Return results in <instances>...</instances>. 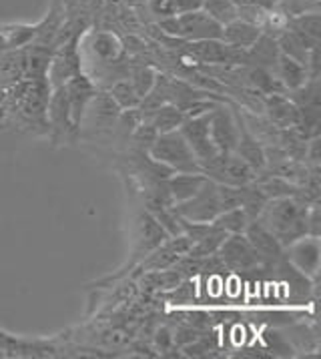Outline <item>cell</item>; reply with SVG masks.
<instances>
[{"mask_svg": "<svg viewBox=\"0 0 321 359\" xmlns=\"http://www.w3.org/2000/svg\"><path fill=\"white\" fill-rule=\"evenodd\" d=\"M237 8H251V11H261V13H273L278 0H233Z\"/></svg>", "mask_w": 321, "mask_h": 359, "instance_id": "30", "label": "cell"}, {"mask_svg": "<svg viewBox=\"0 0 321 359\" xmlns=\"http://www.w3.org/2000/svg\"><path fill=\"white\" fill-rule=\"evenodd\" d=\"M146 153L149 157L171 167L175 172H201L199 161L179 129L159 133Z\"/></svg>", "mask_w": 321, "mask_h": 359, "instance_id": "3", "label": "cell"}, {"mask_svg": "<svg viewBox=\"0 0 321 359\" xmlns=\"http://www.w3.org/2000/svg\"><path fill=\"white\" fill-rule=\"evenodd\" d=\"M217 257L221 259L223 267L231 271H257L259 267H263L261 259L253 251L243 233L227 235V239L221 243L217 251Z\"/></svg>", "mask_w": 321, "mask_h": 359, "instance_id": "7", "label": "cell"}, {"mask_svg": "<svg viewBox=\"0 0 321 359\" xmlns=\"http://www.w3.org/2000/svg\"><path fill=\"white\" fill-rule=\"evenodd\" d=\"M285 29L295 30L313 43H321V16L317 13H307V15L287 18Z\"/></svg>", "mask_w": 321, "mask_h": 359, "instance_id": "21", "label": "cell"}, {"mask_svg": "<svg viewBox=\"0 0 321 359\" xmlns=\"http://www.w3.org/2000/svg\"><path fill=\"white\" fill-rule=\"evenodd\" d=\"M6 50V44H4V39H2V32H0V55Z\"/></svg>", "mask_w": 321, "mask_h": 359, "instance_id": "34", "label": "cell"}, {"mask_svg": "<svg viewBox=\"0 0 321 359\" xmlns=\"http://www.w3.org/2000/svg\"><path fill=\"white\" fill-rule=\"evenodd\" d=\"M159 29L179 41L197 43V41H221L223 25H219L215 18H211L203 8H199V11H191L183 15L160 18Z\"/></svg>", "mask_w": 321, "mask_h": 359, "instance_id": "2", "label": "cell"}, {"mask_svg": "<svg viewBox=\"0 0 321 359\" xmlns=\"http://www.w3.org/2000/svg\"><path fill=\"white\" fill-rule=\"evenodd\" d=\"M90 46H93L95 55L102 58V60H115V58H118L121 48H123L121 41L113 32H99V34H95Z\"/></svg>", "mask_w": 321, "mask_h": 359, "instance_id": "24", "label": "cell"}, {"mask_svg": "<svg viewBox=\"0 0 321 359\" xmlns=\"http://www.w3.org/2000/svg\"><path fill=\"white\" fill-rule=\"evenodd\" d=\"M209 127H211V139H213L215 149L219 153H233L237 147L239 129H237L235 113L227 107V102H219L211 111Z\"/></svg>", "mask_w": 321, "mask_h": 359, "instance_id": "9", "label": "cell"}, {"mask_svg": "<svg viewBox=\"0 0 321 359\" xmlns=\"http://www.w3.org/2000/svg\"><path fill=\"white\" fill-rule=\"evenodd\" d=\"M263 111L279 129H295L299 125V109L285 93L263 95Z\"/></svg>", "mask_w": 321, "mask_h": 359, "instance_id": "15", "label": "cell"}, {"mask_svg": "<svg viewBox=\"0 0 321 359\" xmlns=\"http://www.w3.org/2000/svg\"><path fill=\"white\" fill-rule=\"evenodd\" d=\"M285 259L292 263L297 271H301L307 277L317 279V271H320V257H321V247L320 237H301L297 241H293L292 245H287L283 249Z\"/></svg>", "mask_w": 321, "mask_h": 359, "instance_id": "10", "label": "cell"}, {"mask_svg": "<svg viewBox=\"0 0 321 359\" xmlns=\"http://www.w3.org/2000/svg\"><path fill=\"white\" fill-rule=\"evenodd\" d=\"M111 99L117 102L121 111H131V109H139L141 104V97L137 95V90L132 88L129 81H121L117 85H113V88L109 90Z\"/></svg>", "mask_w": 321, "mask_h": 359, "instance_id": "25", "label": "cell"}, {"mask_svg": "<svg viewBox=\"0 0 321 359\" xmlns=\"http://www.w3.org/2000/svg\"><path fill=\"white\" fill-rule=\"evenodd\" d=\"M235 121H237V129H239V137H237V147H235V155L241 157L253 171L263 172L265 171V165H267V158H265V149L261 147V143L257 141V137L249 130V127L245 125L243 116L239 111H233Z\"/></svg>", "mask_w": 321, "mask_h": 359, "instance_id": "14", "label": "cell"}, {"mask_svg": "<svg viewBox=\"0 0 321 359\" xmlns=\"http://www.w3.org/2000/svg\"><path fill=\"white\" fill-rule=\"evenodd\" d=\"M251 223L249 215L241 209V207H235V209H229V211H223L217 215V219L213 221V225H217L223 231H227L229 235L231 233H245L247 225Z\"/></svg>", "mask_w": 321, "mask_h": 359, "instance_id": "23", "label": "cell"}, {"mask_svg": "<svg viewBox=\"0 0 321 359\" xmlns=\"http://www.w3.org/2000/svg\"><path fill=\"white\" fill-rule=\"evenodd\" d=\"M275 74H278L279 83L283 85V88L287 93L299 88V86H303L307 83V79H309L306 65H301L299 60L287 57V55H281V53H279Z\"/></svg>", "mask_w": 321, "mask_h": 359, "instance_id": "18", "label": "cell"}, {"mask_svg": "<svg viewBox=\"0 0 321 359\" xmlns=\"http://www.w3.org/2000/svg\"><path fill=\"white\" fill-rule=\"evenodd\" d=\"M149 6L153 11V15L157 18H167V16H177L173 2L171 0H149Z\"/></svg>", "mask_w": 321, "mask_h": 359, "instance_id": "31", "label": "cell"}, {"mask_svg": "<svg viewBox=\"0 0 321 359\" xmlns=\"http://www.w3.org/2000/svg\"><path fill=\"white\" fill-rule=\"evenodd\" d=\"M157 130L153 129V125L151 123H146V121H141L135 130H132V139H135V143L137 147L141 149V151H149V147L153 144V141L157 139Z\"/></svg>", "mask_w": 321, "mask_h": 359, "instance_id": "29", "label": "cell"}, {"mask_svg": "<svg viewBox=\"0 0 321 359\" xmlns=\"http://www.w3.org/2000/svg\"><path fill=\"white\" fill-rule=\"evenodd\" d=\"M307 213H309V203L297 197H278V199H267L257 221L285 249L287 245L307 235Z\"/></svg>", "mask_w": 321, "mask_h": 359, "instance_id": "1", "label": "cell"}, {"mask_svg": "<svg viewBox=\"0 0 321 359\" xmlns=\"http://www.w3.org/2000/svg\"><path fill=\"white\" fill-rule=\"evenodd\" d=\"M46 125H48L46 133H48L50 141L55 144L62 143V141L71 139L78 133L73 125V116H71V107H69L64 85L53 86V90H50L48 109H46Z\"/></svg>", "mask_w": 321, "mask_h": 359, "instance_id": "6", "label": "cell"}, {"mask_svg": "<svg viewBox=\"0 0 321 359\" xmlns=\"http://www.w3.org/2000/svg\"><path fill=\"white\" fill-rule=\"evenodd\" d=\"M243 235L247 237V241L253 247V251L259 255L263 267H275L279 261L283 259V247H281V243H279L269 231L263 227L257 219L249 223Z\"/></svg>", "mask_w": 321, "mask_h": 359, "instance_id": "13", "label": "cell"}, {"mask_svg": "<svg viewBox=\"0 0 321 359\" xmlns=\"http://www.w3.org/2000/svg\"><path fill=\"white\" fill-rule=\"evenodd\" d=\"M141 229H143V239H141V251L145 253H151L159 247L169 235L167 231L160 227L159 223L155 221V217L151 213H145L141 217Z\"/></svg>", "mask_w": 321, "mask_h": 359, "instance_id": "22", "label": "cell"}, {"mask_svg": "<svg viewBox=\"0 0 321 359\" xmlns=\"http://www.w3.org/2000/svg\"><path fill=\"white\" fill-rule=\"evenodd\" d=\"M78 36H73L64 44L55 48V57L48 69V81L50 86L64 85L71 76L81 72V55H78Z\"/></svg>", "mask_w": 321, "mask_h": 359, "instance_id": "12", "label": "cell"}, {"mask_svg": "<svg viewBox=\"0 0 321 359\" xmlns=\"http://www.w3.org/2000/svg\"><path fill=\"white\" fill-rule=\"evenodd\" d=\"M157 345H159L160 351H169V347L175 345L173 344V335L167 327H160L159 333H157Z\"/></svg>", "mask_w": 321, "mask_h": 359, "instance_id": "33", "label": "cell"}, {"mask_svg": "<svg viewBox=\"0 0 321 359\" xmlns=\"http://www.w3.org/2000/svg\"><path fill=\"white\" fill-rule=\"evenodd\" d=\"M201 8L211 18H215L219 25H227L237 18V4L233 0H203Z\"/></svg>", "mask_w": 321, "mask_h": 359, "instance_id": "26", "label": "cell"}, {"mask_svg": "<svg viewBox=\"0 0 321 359\" xmlns=\"http://www.w3.org/2000/svg\"><path fill=\"white\" fill-rule=\"evenodd\" d=\"M209 121H211V111L199 116H191L185 118L181 123V135L185 137V141L189 143L191 151L195 153L197 161H207V158L215 157L219 151L215 149L213 139H211V127H209Z\"/></svg>", "mask_w": 321, "mask_h": 359, "instance_id": "8", "label": "cell"}, {"mask_svg": "<svg viewBox=\"0 0 321 359\" xmlns=\"http://www.w3.org/2000/svg\"><path fill=\"white\" fill-rule=\"evenodd\" d=\"M143 121L151 123L153 129L157 130V133H169V130L179 129L181 123L185 121V116H183L181 109L177 104L165 102V104H160L159 109L143 115Z\"/></svg>", "mask_w": 321, "mask_h": 359, "instance_id": "19", "label": "cell"}, {"mask_svg": "<svg viewBox=\"0 0 321 359\" xmlns=\"http://www.w3.org/2000/svg\"><path fill=\"white\" fill-rule=\"evenodd\" d=\"M263 29L259 25H253L245 18H233L231 22L223 25V32H221V41L231 46V48H241L247 50L249 46H253L255 41L261 36Z\"/></svg>", "mask_w": 321, "mask_h": 359, "instance_id": "16", "label": "cell"}, {"mask_svg": "<svg viewBox=\"0 0 321 359\" xmlns=\"http://www.w3.org/2000/svg\"><path fill=\"white\" fill-rule=\"evenodd\" d=\"M155 81H157V72L155 69H151V67H139V69H135L131 74V83L132 88L137 90V95L143 99L146 93L153 88L155 85Z\"/></svg>", "mask_w": 321, "mask_h": 359, "instance_id": "28", "label": "cell"}, {"mask_svg": "<svg viewBox=\"0 0 321 359\" xmlns=\"http://www.w3.org/2000/svg\"><path fill=\"white\" fill-rule=\"evenodd\" d=\"M36 29H39V22L36 25H0V32H2L4 44H6V50L22 48V46L32 43L36 36Z\"/></svg>", "mask_w": 321, "mask_h": 359, "instance_id": "20", "label": "cell"}, {"mask_svg": "<svg viewBox=\"0 0 321 359\" xmlns=\"http://www.w3.org/2000/svg\"><path fill=\"white\" fill-rule=\"evenodd\" d=\"M201 172L207 179L221 183V185H233L243 187L255 181L257 172L249 167L247 163L235 153H217L215 157L207 158L199 163Z\"/></svg>", "mask_w": 321, "mask_h": 359, "instance_id": "4", "label": "cell"}, {"mask_svg": "<svg viewBox=\"0 0 321 359\" xmlns=\"http://www.w3.org/2000/svg\"><path fill=\"white\" fill-rule=\"evenodd\" d=\"M175 213L181 219L193 223H213L221 213L219 197H217V183L207 179L203 187L199 189L191 199L173 205Z\"/></svg>", "mask_w": 321, "mask_h": 359, "instance_id": "5", "label": "cell"}, {"mask_svg": "<svg viewBox=\"0 0 321 359\" xmlns=\"http://www.w3.org/2000/svg\"><path fill=\"white\" fill-rule=\"evenodd\" d=\"M90 107L95 109V115H97L99 121L113 123V121H117L118 116H121V109H118L117 102L111 99L109 93H97V97L88 104V109Z\"/></svg>", "mask_w": 321, "mask_h": 359, "instance_id": "27", "label": "cell"}, {"mask_svg": "<svg viewBox=\"0 0 321 359\" xmlns=\"http://www.w3.org/2000/svg\"><path fill=\"white\" fill-rule=\"evenodd\" d=\"M207 181L203 172H173L165 185H167V193L171 203H183L191 199L199 189L203 187V183Z\"/></svg>", "mask_w": 321, "mask_h": 359, "instance_id": "17", "label": "cell"}, {"mask_svg": "<svg viewBox=\"0 0 321 359\" xmlns=\"http://www.w3.org/2000/svg\"><path fill=\"white\" fill-rule=\"evenodd\" d=\"M175 15H183V13H191V11H199L203 6V0H171Z\"/></svg>", "mask_w": 321, "mask_h": 359, "instance_id": "32", "label": "cell"}, {"mask_svg": "<svg viewBox=\"0 0 321 359\" xmlns=\"http://www.w3.org/2000/svg\"><path fill=\"white\" fill-rule=\"evenodd\" d=\"M64 90H67V99H69V107H71V116H73V125L76 130H81V123L87 115L88 104L97 97V86L88 79L87 74L78 72L71 76L64 83Z\"/></svg>", "mask_w": 321, "mask_h": 359, "instance_id": "11", "label": "cell"}]
</instances>
